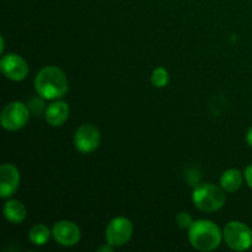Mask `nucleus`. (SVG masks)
Wrapping results in <instances>:
<instances>
[{
    "label": "nucleus",
    "mask_w": 252,
    "mask_h": 252,
    "mask_svg": "<svg viewBox=\"0 0 252 252\" xmlns=\"http://www.w3.org/2000/svg\"><path fill=\"white\" fill-rule=\"evenodd\" d=\"M34 89L44 100H61L68 94L69 83L61 68L48 65L42 68L34 78Z\"/></svg>",
    "instance_id": "f257e3e1"
},
{
    "label": "nucleus",
    "mask_w": 252,
    "mask_h": 252,
    "mask_svg": "<svg viewBox=\"0 0 252 252\" xmlns=\"http://www.w3.org/2000/svg\"><path fill=\"white\" fill-rule=\"evenodd\" d=\"M189 240L196 250L209 252L219 248L223 240V231L214 221L199 219L189 229Z\"/></svg>",
    "instance_id": "f03ea898"
},
{
    "label": "nucleus",
    "mask_w": 252,
    "mask_h": 252,
    "mask_svg": "<svg viewBox=\"0 0 252 252\" xmlns=\"http://www.w3.org/2000/svg\"><path fill=\"white\" fill-rule=\"evenodd\" d=\"M192 201L194 207L204 213L219 211L226 203V192L221 186L213 184H201L193 189Z\"/></svg>",
    "instance_id": "7ed1b4c3"
},
{
    "label": "nucleus",
    "mask_w": 252,
    "mask_h": 252,
    "mask_svg": "<svg viewBox=\"0 0 252 252\" xmlns=\"http://www.w3.org/2000/svg\"><path fill=\"white\" fill-rule=\"evenodd\" d=\"M223 240L234 251H245L252 246V230L241 221H229L223 230Z\"/></svg>",
    "instance_id": "20e7f679"
},
{
    "label": "nucleus",
    "mask_w": 252,
    "mask_h": 252,
    "mask_svg": "<svg viewBox=\"0 0 252 252\" xmlns=\"http://www.w3.org/2000/svg\"><path fill=\"white\" fill-rule=\"evenodd\" d=\"M30 120V108L20 101L7 103L1 112L0 123L7 132H16L27 125Z\"/></svg>",
    "instance_id": "39448f33"
},
{
    "label": "nucleus",
    "mask_w": 252,
    "mask_h": 252,
    "mask_svg": "<svg viewBox=\"0 0 252 252\" xmlns=\"http://www.w3.org/2000/svg\"><path fill=\"white\" fill-rule=\"evenodd\" d=\"M133 235V224L126 217H117L108 223L105 231L106 243L113 248H121L129 243Z\"/></svg>",
    "instance_id": "423d86ee"
},
{
    "label": "nucleus",
    "mask_w": 252,
    "mask_h": 252,
    "mask_svg": "<svg viewBox=\"0 0 252 252\" xmlns=\"http://www.w3.org/2000/svg\"><path fill=\"white\" fill-rule=\"evenodd\" d=\"M101 143V132L95 125L85 123L76 129L74 134L75 149L81 154H90L98 148Z\"/></svg>",
    "instance_id": "0eeeda50"
},
{
    "label": "nucleus",
    "mask_w": 252,
    "mask_h": 252,
    "mask_svg": "<svg viewBox=\"0 0 252 252\" xmlns=\"http://www.w3.org/2000/svg\"><path fill=\"white\" fill-rule=\"evenodd\" d=\"M0 70L12 81H22L27 78L30 66L21 56L16 53L2 54L0 59Z\"/></svg>",
    "instance_id": "6e6552de"
},
{
    "label": "nucleus",
    "mask_w": 252,
    "mask_h": 252,
    "mask_svg": "<svg viewBox=\"0 0 252 252\" xmlns=\"http://www.w3.org/2000/svg\"><path fill=\"white\" fill-rule=\"evenodd\" d=\"M52 236L59 245L71 248L81 239L80 228L70 220H59L52 228Z\"/></svg>",
    "instance_id": "1a4fd4ad"
},
{
    "label": "nucleus",
    "mask_w": 252,
    "mask_h": 252,
    "mask_svg": "<svg viewBox=\"0 0 252 252\" xmlns=\"http://www.w3.org/2000/svg\"><path fill=\"white\" fill-rule=\"evenodd\" d=\"M20 171L12 164H2L0 166V197L2 199L10 198L16 193L20 186Z\"/></svg>",
    "instance_id": "9d476101"
},
{
    "label": "nucleus",
    "mask_w": 252,
    "mask_h": 252,
    "mask_svg": "<svg viewBox=\"0 0 252 252\" xmlns=\"http://www.w3.org/2000/svg\"><path fill=\"white\" fill-rule=\"evenodd\" d=\"M69 105L65 101L54 100L44 110V118L52 127H61L69 118Z\"/></svg>",
    "instance_id": "9b49d317"
},
{
    "label": "nucleus",
    "mask_w": 252,
    "mask_h": 252,
    "mask_svg": "<svg viewBox=\"0 0 252 252\" xmlns=\"http://www.w3.org/2000/svg\"><path fill=\"white\" fill-rule=\"evenodd\" d=\"M5 219L11 224H21L26 219V207L17 199H9L2 208Z\"/></svg>",
    "instance_id": "f8f14e48"
},
{
    "label": "nucleus",
    "mask_w": 252,
    "mask_h": 252,
    "mask_svg": "<svg viewBox=\"0 0 252 252\" xmlns=\"http://www.w3.org/2000/svg\"><path fill=\"white\" fill-rule=\"evenodd\" d=\"M244 179H245V176L241 174L240 170L229 169L224 171L220 176V186L225 192L233 193L243 186Z\"/></svg>",
    "instance_id": "ddd939ff"
},
{
    "label": "nucleus",
    "mask_w": 252,
    "mask_h": 252,
    "mask_svg": "<svg viewBox=\"0 0 252 252\" xmlns=\"http://www.w3.org/2000/svg\"><path fill=\"white\" fill-rule=\"evenodd\" d=\"M52 235V230L44 224H36L29 231V239L33 245L43 246L48 243Z\"/></svg>",
    "instance_id": "4468645a"
},
{
    "label": "nucleus",
    "mask_w": 252,
    "mask_h": 252,
    "mask_svg": "<svg viewBox=\"0 0 252 252\" xmlns=\"http://www.w3.org/2000/svg\"><path fill=\"white\" fill-rule=\"evenodd\" d=\"M150 79H152V84L155 88H165L170 81L169 71L165 68H162V66H158V68H155L153 70L152 78Z\"/></svg>",
    "instance_id": "2eb2a0df"
},
{
    "label": "nucleus",
    "mask_w": 252,
    "mask_h": 252,
    "mask_svg": "<svg viewBox=\"0 0 252 252\" xmlns=\"http://www.w3.org/2000/svg\"><path fill=\"white\" fill-rule=\"evenodd\" d=\"M176 224L180 229H189L193 224V218L186 212H180L176 216Z\"/></svg>",
    "instance_id": "dca6fc26"
},
{
    "label": "nucleus",
    "mask_w": 252,
    "mask_h": 252,
    "mask_svg": "<svg viewBox=\"0 0 252 252\" xmlns=\"http://www.w3.org/2000/svg\"><path fill=\"white\" fill-rule=\"evenodd\" d=\"M244 176H245L248 186L250 187V189H252V164H250L248 167H246L245 172H244Z\"/></svg>",
    "instance_id": "f3484780"
},
{
    "label": "nucleus",
    "mask_w": 252,
    "mask_h": 252,
    "mask_svg": "<svg viewBox=\"0 0 252 252\" xmlns=\"http://www.w3.org/2000/svg\"><path fill=\"white\" fill-rule=\"evenodd\" d=\"M113 246L112 245H110V244H107L106 243V245H103V246H101V248H98V252H112L113 251Z\"/></svg>",
    "instance_id": "a211bd4d"
},
{
    "label": "nucleus",
    "mask_w": 252,
    "mask_h": 252,
    "mask_svg": "<svg viewBox=\"0 0 252 252\" xmlns=\"http://www.w3.org/2000/svg\"><path fill=\"white\" fill-rule=\"evenodd\" d=\"M246 142L250 147H252V127L249 128L248 133H246Z\"/></svg>",
    "instance_id": "6ab92c4d"
},
{
    "label": "nucleus",
    "mask_w": 252,
    "mask_h": 252,
    "mask_svg": "<svg viewBox=\"0 0 252 252\" xmlns=\"http://www.w3.org/2000/svg\"><path fill=\"white\" fill-rule=\"evenodd\" d=\"M0 42H1V46H0V53L4 54V49H5V39L4 37H0Z\"/></svg>",
    "instance_id": "aec40b11"
}]
</instances>
